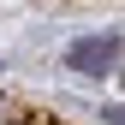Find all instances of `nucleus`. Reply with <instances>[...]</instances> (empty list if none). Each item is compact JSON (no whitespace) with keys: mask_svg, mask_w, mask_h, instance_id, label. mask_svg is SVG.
I'll return each mask as SVG.
<instances>
[{"mask_svg":"<svg viewBox=\"0 0 125 125\" xmlns=\"http://www.w3.org/2000/svg\"><path fill=\"white\" fill-rule=\"evenodd\" d=\"M107 54H113V42H77V48H72V72H107V66H113V60H107Z\"/></svg>","mask_w":125,"mask_h":125,"instance_id":"1","label":"nucleus"},{"mask_svg":"<svg viewBox=\"0 0 125 125\" xmlns=\"http://www.w3.org/2000/svg\"><path fill=\"white\" fill-rule=\"evenodd\" d=\"M0 119H6V113H0Z\"/></svg>","mask_w":125,"mask_h":125,"instance_id":"2","label":"nucleus"}]
</instances>
